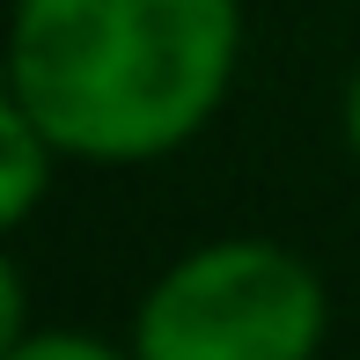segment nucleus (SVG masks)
Instances as JSON below:
<instances>
[{
  "instance_id": "obj_1",
  "label": "nucleus",
  "mask_w": 360,
  "mask_h": 360,
  "mask_svg": "<svg viewBox=\"0 0 360 360\" xmlns=\"http://www.w3.org/2000/svg\"><path fill=\"white\" fill-rule=\"evenodd\" d=\"M243 59V0H15L8 96L67 162H162L214 125Z\"/></svg>"
},
{
  "instance_id": "obj_2",
  "label": "nucleus",
  "mask_w": 360,
  "mask_h": 360,
  "mask_svg": "<svg viewBox=\"0 0 360 360\" xmlns=\"http://www.w3.org/2000/svg\"><path fill=\"white\" fill-rule=\"evenodd\" d=\"M331 331L316 265L272 236L184 250L133 309L140 360H309Z\"/></svg>"
},
{
  "instance_id": "obj_3",
  "label": "nucleus",
  "mask_w": 360,
  "mask_h": 360,
  "mask_svg": "<svg viewBox=\"0 0 360 360\" xmlns=\"http://www.w3.org/2000/svg\"><path fill=\"white\" fill-rule=\"evenodd\" d=\"M59 162H67V147L8 96L0 103V221L8 228H22L37 214V199L59 184Z\"/></svg>"
},
{
  "instance_id": "obj_4",
  "label": "nucleus",
  "mask_w": 360,
  "mask_h": 360,
  "mask_svg": "<svg viewBox=\"0 0 360 360\" xmlns=\"http://www.w3.org/2000/svg\"><path fill=\"white\" fill-rule=\"evenodd\" d=\"M8 360H118V346L89 331H22L8 346Z\"/></svg>"
},
{
  "instance_id": "obj_5",
  "label": "nucleus",
  "mask_w": 360,
  "mask_h": 360,
  "mask_svg": "<svg viewBox=\"0 0 360 360\" xmlns=\"http://www.w3.org/2000/svg\"><path fill=\"white\" fill-rule=\"evenodd\" d=\"M346 147L360 155V74H353V89H346Z\"/></svg>"
}]
</instances>
